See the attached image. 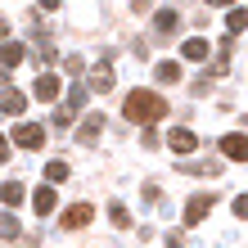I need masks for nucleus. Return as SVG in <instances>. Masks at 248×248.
Listing matches in <instances>:
<instances>
[{
	"label": "nucleus",
	"instance_id": "1",
	"mask_svg": "<svg viewBox=\"0 0 248 248\" xmlns=\"http://www.w3.org/2000/svg\"><path fill=\"white\" fill-rule=\"evenodd\" d=\"M122 108H126V118L140 122V126H154L158 118H167V99L158 95V91H131Z\"/></svg>",
	"mask_w": 248,
	"mask_h": 248
},
{
	"label": "nucleus",
	"instance_id": "2",
	"mask_svg": "<svg viewBox=\"0 0 248 248\" xmlns=\"http://www.w3.org/2000/svg\"><path fill=\"white\" fill-rule=\"evenodd\" d=\"M86 95H91V91H86V86H72V91H68V99H63V104L59 108H54V126H72V118H77V113L86 108Z\"/></svg>",
	"mask_w": 248,
	"mask_h": 248
},
{
	"label": "nucleus",
	"instance_id": "3",
	"mask_svg": "<svg viewBox=\"0 0 248 248\" xmlns=\"http://www.w3.org/2000/svg\"><path fill=\"white\" fill-rule=\"evenodd\" d=\"M14 144H18V149H41V144H46V126L18 122V126H14Z\"/></svg>",
	"mask_w": 248,
	"mask_h": 248
},
{
	"label": "nucleus",
	"instance_id": "4",
	"mask_svg": "<svg viewBox=\"0 0 248 248\" xmlns=\"http://www.w3.org/2000/svg\"><path fill=\"white\" fill-rule=\"evenodd\" d=\"M91 221H95V208H91V203H72V208L59 217L63 230H81V226H91Z\"/></svg>",
	"mask_w": 248,
	"mask_h": 248
},
{
	"label": "nucleus",
	"instance_id": "5",
	"mask_svg": "<svg viewBox=\"0 0 248 248\" xmlns=\"http://www.w3.org/2000/svg\"><path fill=\"white\" fill-rule=\"evenodd\" d=\"M167 149L171 154H194L199 149V136L189 126H176V131H167Z\"/></svg>",
	"mask_w": 248,
	"mask_h": 248
},
{
	"label": "nucleus",
	"instance_id": "6",
	"mask_svg": "<svg viewBox=\"0 0 248 248\" xmlns=\"http://www.w3.org/2000/svg\"><path fill=\"white\" fill-rule=\"evenodd\" d=\"M212 203H217L212 194H194V199H189V203H185V226H199V221H203V217H208V212H212Z\"/></svg>",
	"mask_w": 248,
	"mask_h": 248
},
{
	"label": "nucleus",
	"instance_id": "7",
	"mask_svg": "<svg viewBox=\"0 0 248 248\" xmlns=\"http://www.w3.org/2000/svg\"><path fill=\"white\" fill-rule=\"evenodd\" d=\"M221 154H226V158H235V163H248V136H239V131L221 136Z\"/></svg>",
	"mask_w": 248,
	"mask_h": 248
},
{
	"label": "nucleus",
	"instance_id": "8",
	"mask_svg": "<svg viewBox=\"0 0 248 248\" xmlns=\"http://www.w3.org/2000/svg\"><path fill=\"white\" fill-rule=\"evenodd\" d=\"M23 59H27V50L18 46V41H5V46H0V68H5V72H9V68H18Z\"/></svg>",
	"mask_w": 248,
	"mask_h": 248
},
{
	"label": "nucleus",
	"instance_id": "9",
	"mask_svg": "<svg viewBox=\"0 0 248 248\" xmlns=\"http://www.w3.org/2000/svg\"><path fill=\"white\" fill-rule=\"evenodd\" d=\"M181 54H185V59H194V63H203V59H208V54H212V46H208V41H203V36H189L185 46H181Z\"/></svg>",
	"mask_w": 248,
	"mask_h": 248
},
{
	"label": "nucleus",
	"instance_id": "10",
	"mask_svg": "<svg viewBox=\"0 0 248 248\" xmlns=\"http://www.w3.org/2000/svg\"><path fill=\"white\" fill-rule=\"evenodd\" d=\"M59 77H54V72H41L36 77V99H59Z\"/></svg>",
	"mask_w": 248,
	"mask_h": 248
},
{
	"label": "nucleus",
	"instance_id": "11",
	"mask_svg": "<svg viewBox=\"0 0 248 248\" xmlns=\"http://www.w3.org/2000/svg\"><path fill=\"white\" fill-rule=\"evenodd\" d=\"M91 86H95V91H113V63H108V59H99V63H95Z\"/></svg>",
	"mask_w": 248,
	"mask_h": 248
},
{
	"label": "nucleus",
	"instance_id": "12",
	"mask_svg": "<svg viewBox=\"0 0 248 248\" xmlns=\"http://www.w3.org/2000/svg\"><path fill=\"white\" fill-rule=\"evenodd\" d=\"M0 113H27V95L23 91H0Z\"/></svg>",
	"mask_w": 248,
	"mask_h": 248
},
{
	"label": "nucleus",
	"instance_id": "13",
	"mask_svg": "<svg viewBox=\"0 0 248 248\" xmlns=\"http://www.w3.org/2000/svg\"><path fill=\"white\" fill-rule=\"evenodd\" d=\"M0 203H5V208H18L23 203V181H5L0 185Z\"/></svg>",
	"mask_w": 248,
	"mask_h": 248
},
{
	"label": "nucleus",
	"instance_id": "14",
	"mask_svg": "<svg viewBox=\"0 0 248 248\" xmlns=\"http://www.w3.org/2000/svg\"><path fill=\"white\" fill-rule=\"evenodd\" d=\"M32 212L36 217H50L54 212V189H36V194H32Z\"/></svg>",
	"mask_w": 248,
	"mask_h": 248
},
{
	"label": "nucleus",
	"instance_id": "15",
	"mask_svg": "<svg viewBox=\"0 0 248 248\" xmlns=\"http://www.w3.org/2000/svg\"><path fill=\"white\" fill-rule=\"evenodd\" d=\"M99 131H104V122H99V113H95V118H86V122H81L77 140H81V144H95V140H99Z\"/></svg>",
	"mask_w": 248,
	"mask_h": 248
},
{
	"label": "nucleus",
	"instance_id": "16",
	"mask_svg": "<svg viewBox=\"0 0 248 248\" xmlns=\"http://www.w3.org/2000/svg\"><path fill=\"white\" fill-rule=\"evenodd\" d=\"M181 171H189V176H217V171H221V163H181Z\"/></svg>",
	"mask_w": 248,
	"mask_h": 248
},
{
	"label": "nucleus",
	"instance_id": "17",
	"mask_svg": "<svg viewBox=\"0 0 248 248\" xmlns=\"http://www.w3.org/2000/svg\"><path fill=\"white\" fill-rule=\"evenodd\" d=\"M226 27H230V36H235V32H244V27H248V14H244L239 5H230V14H226Z\"/></svg>",
	"mask_w": 248,
	"mask_h": 248
},
{
	"label": "nucleus",
	"instance_id": "18",
	"mask_svg": "<svg viewBox=\"0 0 248 248\" xmlns=\"http://www.w3.org/2000/svg\"><path fill=\"white\" fill-rule=\"evenodd\" d=\"M158 81H181V63L176 59H163V63H158Z\"/></svg>",
	"mask_w": 248,
	"mask_h": 248
},
{
	"label": "nucleus",
	"instance_id": "19",
	"mask_svg": "<svg viewBox=\"0 0 248 248\" xmlns=\"http://www.w3.org/2000/svg\"><path fill=\"white\" fill-rule=\"evenodd\" d=\"M46 181H50V185L68 181V163H59V158H54V163H46Z\"/></svg>",
	"mask_w": 248,
	"mask_h": 248
},
{
	"label": "nucleus",
	"instance_id": "20",
	"mask_svg": "<svg viewBox=\"0 0 248 248\" xmlns=\"http://www.w3.org/2000/svg\"><path fill=\"white\" fill-rule=\"evenodd\" d=\"M176 23H181L176 9H158V32H176Z\"/></svg>",
	"mask_w": 248,
	"mask_h": 248
},
{
	"label": "nucleus",
	"instance_id": "21",
	"mask_svg": "<svg viewBox=\"0 0 248 248\" xmlns=\"http://www.w3.org/2000/svg\"><path fill=\"white\" fill-rule=\"evenodd\" d=\"M18 235V221H14V212H0V239H14Z\"/></svg>",
	"mask_w": 248,
	"mask_h": 248
},
{
	"label": "nucleus",
	"instance_id": "22",
	"mask_svg": "<svg viewBox=\"0 0 248 248\" xmlns=\"http://www.w3.org/2000/svg\"><path fill=\"white\" fill-rule=\"evenodd\" d=\"M108 217H113V226H126V221H131V217H126V208H122V203H113V208H108Z\"/></svg>",
	"mask_w": 248,
	"mask_h": 248
},
{
	"label": "nucleus",
	"instance_id": "23",
	"mask_svg": "<svg viewBox=\"0 0 248 248\" xmlns=\"http://www.w3.org/2000/svg\"><path fill=\"white\" fill-rule=\"evenodd\" d=\"M235 217H248V194H239V199H235Z\"/></svg>",
	"mask_w": 248,
	"mask_h": 248
},
{
	"label": "nucleus",
	"instance_id": "24",
	"mask_svg": "<svg viewBox=\"0 0 248 248\" xmlns=\"http://www.w3.org/2000/svg\"><path fill=\"white\" fill-rule=\"evenodd\" d=\"M5 158H9V140L0 136V163H5Z\"/></svg>",
	"mask_w": 248,
	"mask_h": 248
},
{
	"label": "nucleus",
	"instance_id": "25",
	"mask_svg": "<svg viewBox=\"0 0 248 248\" xmlns=\"http://www.w3.org/2000/svg\"><path fill=\"white\" fill-rule=\"evenodd\" d=\"M0 91H9V72L5 68H0Z\"/></svg>",
	"mask_w": 248,
	"mask_h": 248
}]
</instances>
